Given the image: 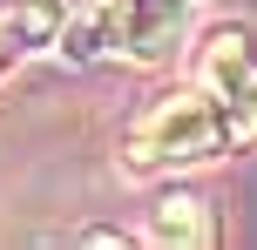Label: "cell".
I'll use <instances>...</instances> for the list:
<instances>
[{
  "mask_svg": "<svg viewBox=\"0 0 257 250\" xmlns=\"http://www.w3.org/2000/svg\"><path fill=\"white\" fill-rule=\"evenodd\" d=\"M196 75H203V88L230 108L237 135L257 142V34H250V27H217V34L203 41Z\"/></svg>",
  "mask_w": 257,
  "mask_h": 250,
  "instance_id": "cell-3",
  "label": "cell"
},
{
  "mask_svg": "<svg viewBox=\"0 0 257 250\" xmlns=\"http://www.w3.org/2000/svg\"><path fill=\"white\" fill-rule=\"evenodd\" d=\"M61 34H68L61 0H0V81L27 68L34 54H48Z\"/></svg>",
  "mask_w": 257,
  "mask_h": 250,
  "instance_id": "cell-4",
  "label": "cell"
},
{
  "mask_svg": "<svg viewBox=\"0 0 257 250\" xmlns=\"http://www.w3.org/2000/svg\"><path fill=\"white\" fill-rule=\"evenodd\" d=\"M156 243H210L217 237V223H210V203L190 196V189H176V196L156 203V223H149Z\"/></svg>",
  "mask_w": 257,
  "mask_h": 250,
  "instance_id": "cell-5",
  "label": "cell"
},
{
  "mask_svg": "<svg viewBox=\"0 0 257 250\" xmlns=\"http://www.w3.org/2000/svg\"><path fill=\"white\" fill-rule=\"evenodd\" d=\"M230 142H244L237 122H230V108L196 81V88L163 95V102L128 129L122 162H128V176H169V169H203V162H217Z\"/></svg>",
  "mask_w": 257,
  "mask_h": 250,
  "instance_id": "cell-1",
  "label": "cell"
},
{
  "mask_svg": "<svg viewBox=\"0 0 257 250\" xmlns=\"http://www.w3.org/2000/svg\"><path fill=\"white\" fill-rule=\"evenodd\" d=\"M196 0H108L102 7V48H115L122 61H169L190 34Z\"/></svg>",
  "mask_w": 257,
  "mask_h": 250,
  "instance_id": "cell-2",
  "label": "cell"
}]
</instances>
